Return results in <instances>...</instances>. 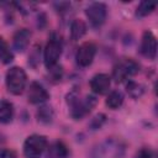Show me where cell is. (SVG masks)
I'll use <instances>...</instances> for the list:
<instances>
[{
	"mask_svg": "<svg viewBox=\"0 0 158 158\" xmlns=\"http://www.w3.org/2000/svg\"><path fill=\"white\" fill-rule=\"evenodd\" d=\"M86 23L81 19H75L70 23V38L73 41L80 40L86 33Z\"/></svg>",
	"mask_w": 158,
	"mask_h": 158,
	"instance_id": "15",
	"label": "cell"
},
{
	"mask_svg": "<svg viewBox=\"0 0 158 158\" xmlns=\"http://www.w3.org/2000/svg\"><path fill=\"white\" fill-rule=\"evenodd\" d=\"M135 158H154V154L149 148H141L136 153Z\"/></svg>",
	"mask_w": 158,
	"mask_h": 158,
	"instance_id": "22",
	"label": "cell"
},
{
	"mask_svg": "<svg viewBox=\"0 0 158 158\" xmlns=\"http://www.w3.org/2000/svg\"><path fill=\"white\" fill-rule=\"evenodd\" d=\"M48 147L47 138L42 135H31L23 142V154L26 158H41Z\"/></svg>",
	"mask_w": 158,
	"mask_h": 158,
	"instance_id": "6",
	"label": "cell"
},
{
	"mask_svg": "<svg viewBox=\"0 0 158 158\" xmlns=\"http://www.w3.org/2000/svg\"><path fill=\"white\" fill-rule=\"evenodd\" d=\"M27 83V75L21 67H11L5 75V84L7 90L14 95L23 93Z\"/></svg>",
	"mask_w": 158,
	"mask_h": 158,
	"instance_id": "3",
	"label": "cell"
},
{
	"mask_svg": "<svg viewBox=\"0 0 158 158\" xmlns=\"http://www.w3.org/2000/svg\"><path fill=\"white\" fill-rule=\"evenodd\" d=\"M14 112H15L14 105L10 101H7L5 99L0 100V122L1 123L11 122L14 118Z\"/></svg>",
	"mask_w": 158,
	"mask_h": 158,
	"instance_id": "14",
	"label": "cell"
},
{
	"mask_svg": "<svg viewBox=\"0 0 158 158\" xmlns=\"http://www.w3.org/2000/svg\"><path fill=\"white\" fill-rule=\"evenodd\" d=\"M95 104L96 99L91 95H88L84 99H81L77 91H70L67 95V105L69 106L70 116L74 120H80L85 115H88L95 106Z\"/></svg>",
	"mask_w": 158,
	"mask_h": 158,
	"instance_id": "2",
	"label": "cell"
},
{
	"mask_svg": "<svg viewBox=\"0 0 158 158\" xmlns=\"http://www.w3.org/2000/svg\"><path fill=\"white\" fill-rule=\"evenodd\" d=\"M49 99V93L46 90V88L37 83L32 81L30 84V88L27 90V100L31 104H42Z\"/></svg>",
	"mask_w": 158,
	"mask_h": 158,
	"instance_id": "10",
	"label": "cell"
},
{
	"mask_svg": "<svg viewBox=\"0 0 158 158\" xmlns=\"http://www.w3.org/2000/svg\"><path fill=\"white\" fill-rule=\"evenodd\" d=\"M30 40H31V31L27 28H21L19 31L15 32L14 37H12V46L14 49L17 52H25L30 44Z\"/></svg>",
	"mask_w": 158,
	"mask_h": 158,
	"instance_id": "12",
	"label": "cell"
},
{
	"mask_svg": "<svg viewBox=\"0 0 158 158\" xmlns=\"http://www.w3.org/2000/svg\"><path fill=\"white\" fill-rule=\"evenodd\" d=\"M156 7H157V2H153V1H142V2H139V5L136 9V15L138 17L148 16L149 14H152L154 11Z\"/></svg>",
	"mask_w": 158,
	"mask_h": 158,
	"instance_id": "19",
	"label": "cell"
},
{
	"mask_svg": "<svg viewBox=\"0 0 158 158\" xmlns=\"http://www.w3.org/2000/svg\"><path fill=\"white\" fill-rule=\"evenodd\" d=\"M0 158H16V154L11 149H0Z\"/></svg>",
	"mask_w": 158,
	"mask_h": 158,
	"instance_id": "23",
	"label": "cell"
},
{
	"mask_svg": "<svg viewBox=\"0 0 158 158\" xmlns=\"http://www.w3.org/2000/svg\"><path fill=\"white\" fill-rule=\"evenodd\" d=\"M95 54H96V46L93 43V42H84L81 43L78 49H77V53H75V60H77V64L81 68H85V67H89L94 58H95Z\"/></svg>",
	"mask_w": 158,
	"mask_h": 158,
	"instance_id": "8",
	"label": "cell"
},
{
	"mask_svg": "<svg viewBox=\"0 0 158 158\" xmlns=\"http://www.w3.org/2000/svg\"><path fill=\"white\" fill-rule=\"evenodd\" d=\"M47 158H68L69 149L62 141H56L46 149Z\"/></svg>",
	"mask_w": 158,
	"mask_h": 158,
	"instance_id": "13",
	"label": "cell"
},
{
	"mask_svg": "<svg viewBox=\"0 0 158 158\" xmlns=\"http://www.w3.org/2000/svg\"><path fill=\"white\" fill-rule=\"evenodd\" d=\"M105 104L111 110L118 109L123 104V94L120 90H112V91H110L109 95H107V98H106V100H105Z\"/></svg>",
	"mask_w": 158,
	"mask_h": 158,
	"instance_id": "16",
	"label": "cell"
},
{
	"mask_svg": "<svg viewBox=\"0 0 158 158\" xmlns=\"http://www.w3.org/2000/svg\"><path fill=\"white\" fill-rule=\"evenodd\" d=\"M126 91L127 94L133 98V99H138L143 95L144 93V86L137 81H133V80H128V83L126 84Z\"/></svg>",
	"mask_w": 158,
	"mask_h": 158,
	"instance_id": "18",
	"label": "cell"
},
{
	"mask_svg": "<svg viewBox=\"0 0 158 158\" xmlns=\"http://www.w3.org/2000/svg\"><path fill=\"white\" fill-rule=\"evenodd\" d=\"M62 51H63V43L60 37L53 33L48 38L43 49V60H44V65L48 69L56 67V64L58 63V59L62 56Z\"/></svg>",
	"mask_w": 158,
	"mask_h": 158,
	"instance_id": "4",
	"label": "cell"
},
{
	"mask_svg": "<svg viewBox=\"0 0 158 158\" xmlns=\"http://www.w3.org/2000/svg\"><path fill=\"white\" fill-rule=\"evenodd\" d=\"M36 117L38 120V122L41 123H51L54 118V111L51 106L48 105H42L37 112H36Z\"/></svg>",
	"mask_w": 158,
	"mask_h": 158,
	"instance_id": "17",
	"label": "cell"
},
{
	"mask_svg": "<svg viewBox=\"0 0 158 158\" xmlns=\"http://www.w3.org/2000/svg\"><path fill=\"white\" fill-rule=\"evenodd\" d=\"M14 59V54L10 51L7 43L2 37H0V60L2 63H10Z\"/></svg>",
	"mask_w": 158,
	"mask_h": 158,
	"instance_id": "20",
	"label": "cell"
},
{
	"mask_svg": "<svg viewBox=\"0 0 158 158\" xmlns=\"http://www.w3.org/2000/svg\"><path fill=\"white\" fill-rule=\"evenodd\" d=\"M139 72V64L132 58L120 59L112 69V79L116 83H122L128 80V78L136 75Z\"/></svg>",
	"mask_w": 158,
	"mask_h": 158,
	"instance_id": "5",
	"label": "cell"
},
{
	"mask_svg": "<svg viewBox=\"0 0 158 158\" xmlns=\"http://www.w3.org/2000/svg\"><path fill=\"white\" fill-rule=\"evenodd\" d=\"M111 85V78L105 73L95 74L90 79V89L98 95H104L109 91Z\"/></svg>",
	"mask_w": 158,
	"mask_h": 158,
	"instance_id": "11",
	"label": "cell"
},
{
	"mask_svg": "<svg viewBox=\"0 0 158 158\" xmlns=\"http://www.w3.org/2000/svg\"><path fill=\"white\" fill-rule=\"evenodd\" d=\"M106 121V116L104 114H98L90 122V128L91 130H98L102 126V123Z\"/></svg>",
	"mask_w": 158,
	"mask_h": 158,
	"instance_id": "21",
	"label": "cell"
},
{
	"mask_svg": "<svg viewBox=\"0 0 158 158\" xmlns=\"http://www.w3.org/2000/svg\"><path fill=\"white\" fill-rule=\"evenodd\" d=\"M85 15L93 27H100L107 16V6L104 2H93L85 9Z\"/></svg>",
	"mask_w": 158,
	"mask_h": 158,
	"instance_id": "7",
	"label": "cell"
},
{
	"mask_svg": "<svg viewBox=\"0 0 158 158\" xmlns=\"http://www.w3.org/2000/svg\"><path fill=\"white\" fill-rule=\"evenodd\" d=\"M141 54L149 60L156 59L157 56V38L151 31H144L139 46Z\"/></svg>",
	"mask_w": 158,
	"mask_h": 158,
	"instance_id": "9",
	"label": "cell"
},
{
	"mask_svg": "<svg viewBox=\"0 0 158 158\" xmlns=\"http://www.w3.org/2000/svg\"><path fill=\"white\" fill-rule=\"evenodd\" d=\"M125 151L126 146L121 139L106 138L93 147L89 158H122Z\"/></svg>",
	"mask_w": 158,
	"mask_h": 158,
	"instance_id": "1",
	"label": "cell"
}]
</instances>
